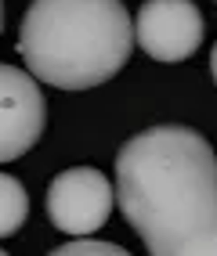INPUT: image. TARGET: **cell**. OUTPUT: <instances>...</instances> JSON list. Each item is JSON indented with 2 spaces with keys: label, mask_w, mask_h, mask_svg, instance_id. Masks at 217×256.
Instances as JSON below:
<instances>
[{
  "label": "cell",
  "mask_w": 217,
  "mask_h": 256,
  "mask_svg": "<svg viewBox=\"0 0 217 256\" xmlns=\"http://www.w3.org/2000/svg\"><path fill=\"white\" fill-rule=\"evenodd\" d=\"M0 256H8V252H4V249H0Z\"/></svg>",
  "instance_id": "30bf717a"
},
{
  "label": "cell",
  "mask_w": 217,
  "mask_h": 256,
  "mask_svg": "<svg viewBox=\"0 0 217 256\" xmlns=\"http://www.w3.org/2000/svg\"><path fill=\"white\" fill-rule=\"evenodd\" d=\"M0 29H4V0H0Z\"/></svg>",
  "instance_id": "9c48e42d"
},
{
  "label": "cell",
  "mask_w": 217,
  "mask_h": 256,
  "mask_svg": "<svg viewBox=\"0 0 217 256\" xmlns=\"http://www.w3.org/2000/svg\"><path fill=\"white\" fill-rule=\"evenodd\" d=\"M134 50V22L120 0H33L19 54L33 80L91 90L112 80Z\"/></svg>",
  "instance_id": "7a4b0ae2"
},
{
  "label": "cell",
  "mask_w": 217,
  "mask_h": 256,
  "mask_svg": "<svg viewBox=\"0 0 217 256\" xmlns=\"http://www.w3.org/2000/svg\"><path fill=\"white\" fill-rule=\"evenodd\" d=\"M47 101L40 83L15 65H0V162H11L40 141Z\"/></svg>",
  "instance_id": "5b68a950"
},
{
  "label": "cell",
  "mask_w": 217,
  "mask_h": 256,
  "mask_svg": "<svg viewBox=\"0 0 217 256\" xmlns=\"http://www.w3.org/2000/svg\"><path fill=\"white\" fill-rule=\"evenodd\" d=\"M47 256H130L123 246L116 242H98V238H76V242H65L58 249H51Z\"/></svg>",
  "instance_id": "52a82bcc"
},
{
  "label": "cell",
  "mask_w": 217,
  "mask_h": 256,
  "mask_svg": "<svg viewBox=\"0 0 217 256\" xmlns=\"http://www.w3.org/2000/svg\"><path fill=\"white\" fill-rule=\"evenodd\" d=\"M210 76H213V83H217V44H213V50H210Z\"/></svg>",
  "instance_id": "ba28073f"
},
{
  "label": "cell",
  "mask_w": 217,
  "mask_h": 256,
  "mask_svg": "<svg viewBox=\"0 0 217 256\" xmlns=\"http://www.w3.org/2000/svg\"><path fill=\"white\" fill-rule=\"evenodd\" d=\"M116 192L109 177L94 166H73L47 184V216L51 224L73 238H87L105 228Z\"/></svg>",
  "instance_id": "3957f363"
},
{
  "label": "cell",
  "mask_w": 217,
  "mask_h": 256,
  "mask_svg": "<svg viewBox=\"0 0 217 256\" xmlns=\"http://www.w3.org/2000/svg\"><path fill=\"white\" fill-rule=\"evenodd\" d=\"M29 216V195L19 184V177L0 174V238L19 234V228Z\"/></svg>",
  "instance_id": "8992f818"
},
{
  "label": "cell",
  "mask_w": 217,
  "mask_h": 256,
  "mask_svg": "<svg viewBox=\"0 0 217 256\" xmlns=\"http://www.w3.org/2000/svg\"><path fill=\"white\" fill-rule=\"evenodd\" d=\"M203 11L192 0H145L134 14V44L163 65L192 58L203 44Z\"/></svg>",
  "instance_id": "277c9868"
},
{
  "label": "cell",
  "mask_w": 217,
  "mask_h": 256,
  "mask_svg": "<svg viewBox=\"0 0 217 256\" xmlns=\"http://www.w3.org/2000/svg\"><path fill=\"white\" fill-rule=\"evenodd\" d=\"M112 192L148 256H217V156L199 130L163 123L123 141Z\"/></svg>",
  "instance_id": "6da1fadb"
}]
</instances>
